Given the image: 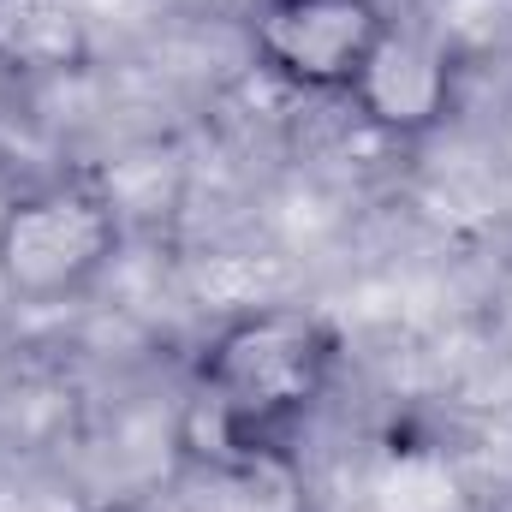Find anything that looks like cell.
Wrapping results in <instances>:
<instances>
[{"label": "cell", "instance_id": "obj_5", "mask_svg": "<svg viewBox=\"0 0 512 512\" xmlns=\"http://www.w3.org/2000/svg\"><path fill=\"white\" fill-rule=\"evenodd\" d=\"M0 6H6V0H0Z\"/></svg>", "mask_w": 512, "mask_h": 512}, {"label": "cell", "instance_id": "obj_1", "mask_svg": "<svg viewBox=\"0 0 512 512\" xmlns=\"http://www.w3.org/2000/svg\"><path fill=\"white\" fill-rule=\"evenodd\" d=\"M346 370V340L322 310L304 304H251L227 316L191 376V417L203 447L227 465L286 459L304 423L328 405Z\"/></svg>", "mask_w": 512, "mask_h": 512}, {"label": "cell", "instance_id": "obj_4", "mask_svg": "<svg viewBox=\"0 0 512 512\" xmlns=\"http://www.w3.org/2000/svg\"><path fill=\"white\" fill-rule=\"evenodd\" d=\"M346 108L393 143H417V137L441 131L459 108V54L441 36L393 18L387 42L376 48L370 72L358 78Z\"/></svg>", "mask_w": 512, "mask_h": 512}, {"label": "cell", "instance_id": "obj_2", "mask_svg": "<svg viewBox=\"0 0 512 512\" xmlns=\"http://www.w3.org/2000/svg\"><path fill=\"white\" fill-rule=\"evenodd\" d=\"M126 251V215L90 173H48L0 203V292L18 304L84 298Z\"/></svg>", "mask_w": 512, "mask_h": 512}, {"label": "cell", "instance_id": "obj_3", "mask_svg": "<svg viewBox=\"0 0 512 512\" xmlns=\"http://www.w3.org/2000/svg\"><path fill=\"white\" fill-rule=\"evenodd\" d=\"M387 30V0H251L245 12L251 66L310 102H352Z\"/></svg>", "mask_w": 512, "mask_h": 512}]
</instances>
